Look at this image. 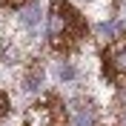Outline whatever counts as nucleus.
I'll return each mask as SVG.
<instances>
[{"instance_id": "2", "label": "nucleus", "mask_w": 126, "mask_h": 126, "mask_svg": "<svg viewBox=\"0 0 126 126\" xmlns=\"http://www.w3.org/2000/svg\"><path fill=\"white\" fill-rule=\"evenodd\" d=\"M69 123H72L69 109L63 106L57 94H43L23 115V126H69Z\"/></svg>"}, {"instance_id": "7", "label": "nucleus", "mask_w": 126, "mask_h": 126, "mask_svg": "<svg viewBox=\"0 0 126 126\" xmlns=\"http://www.w3.org/2000/svg\"><path fill=\"white\" fill-rule=\"evenodd\" d=\"M57 75H60V80H72V78H75V69H72L69 63H63L60 69H57Z\"/></svg>"}, {"instance_id": "10", "label": "nucleus", "mask_w": 126, "mask_h": 126, "mask_svg": "<svg viewBox=\"0 0 126 126\" xmlns=\"http://www.w3.org/2000/svg\"><path fill=\"white\" fill-rule=\"evenodd\" d=\"M106 126H118V123H106Z\"/></svg>"}, {"instance_id": "3", "label": "nucleus", "mask_w": 126, "mask_h": 126, "mask_svg": "<svg viewBox=\"0 0 126 126\" xmlns=\"http://www.w3.org/2000/svg\"><path fill=\"white\" fill-rule=\"evenodd\" d=\"M103 75L118 89H126V29L118 32V37H112L103 49Z\"/></svg>"}, {"instance_id": "4", "label": "nucleus", "mask_w": 126, "mask_h": 126, "mask_svg": "<svg viewBox=\"0 0 126 126\" xmlns=\"http://www.w3.org/2000/svg\"><path fill=\"white\" fill-rule=\"evenodd\" d=\"M23 9V12H20V20H23V26H29V29H34V26L40 23V6H34V3H32V6H20Z\"/></svg>"}, {"instance_id": "5", "label": "nucleus", "mask_w": 126, "mask_h": 126, "mask_svg": "<svg viewBox=\"0 0 126 126\" xmlns=\"http://www.w3.org/2000/svg\"><path fill=\"white\" fill-rule=\"evenodd\" d=\"M40 83H43V66H40V63H34V66H32V72L23 78V89L34 92V89H37Z\"/></svg>"}, {"instance_id": "9", "label": "nucleus", "mask_w": 126, "mask_h": 126, "mask_svg": "<svg viewBox=\"0 0 126 126\" xmlns=\"http://www.w3.org/2000/svg\"><path fill=\"white\" fill-rule=\"evenodd\" d=\"M23 3H29V0H0V6H3V9H20Z\"/></svg>"}, {"instance_id": "8", "label": "nucleus", "mask_w": 126, "mask_h": 126, "mask_svg": "<svg viewBox=\"0 0 126 126\" xmlns=\"http://www.w3.org/2000/svg\"><path fill=\"white\" fill-rule=\"evenodd\" d=\"M6 115H9V94L0 92V120L6 118Z\"/></svg>"}, {"instance_id": "6", "label": "nucleus", "mask_w": 126, "mask_h": 126, "mask_svg": "<svg viewBox=\"0 0 126 126\" xmlns=\"http://www.w3.org/2000/svg\"><path fill=\"white\" fill-rule=\"evenodd\" d=\"M92 120H94V109H92V106H78L72 123H75V126H92Z\"/></svg>"}, {"instance_id": "1", "label": "nucleus", "mask_w": 126, "mask_h": 126, "mask_svg": "<svg viewBox=\"0 0 126 126\" xmlns=\"http://www.w3.org/2000/svg\"><path fill=\"white\" fill-rule=\"evenodd\" d=\"M89 37V23L69 0L49 3V46L57 55L78 52Z\"/></svg>"}]
</instances>
